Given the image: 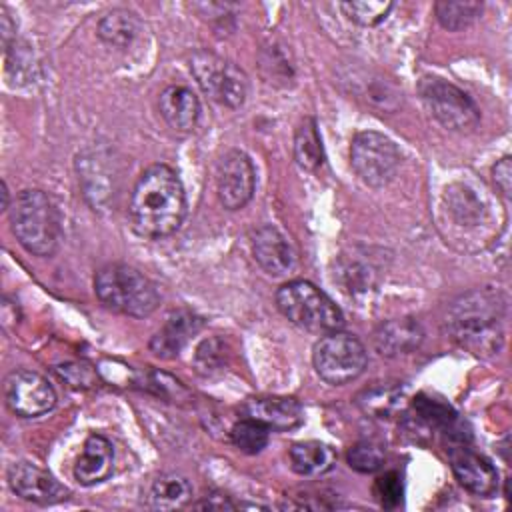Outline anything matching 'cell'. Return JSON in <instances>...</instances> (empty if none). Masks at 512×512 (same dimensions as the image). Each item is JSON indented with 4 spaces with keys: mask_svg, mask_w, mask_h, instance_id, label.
<instances>
[{
    "mask_svg": "<svg viewBox=\"0 0 512 512\" xmlns=\"http://www.w3.org/2000/svg\"><path fill=\"white\" fill-rule=\"evenodd\" d=\"M128 214L134 232L144 238L174 234L186 216V194L178 174L166 164L148 166L132 188Z\"/></svg>",
    "mask_w": 512,
    "mask_h": 512,
    "instance_id": "1",
    "label": "cell"
},
{
    "mask_svg": "<svg viewBox=\"0 0 512 512\" xmlns=\"http://www.w3.org/2000/svg\"><path fill=\"white\" fill-rule=\"evenodd\" d=\"M504 300L492 290H474L460 296L448 314V328L460 346L476 356L498 354L504 342L502 334Z\"/></svg>",
    "mask_w": 512,
    "mask_h": 512,
    "instance_id": "2",
    "label": "cell"
},
{
    "mask_svg": "<svg viewBox=\"0 0 512 512\" xmlns=\"http://www.w3.org/2000/svg\"><path fill=\"white\" fill-rule=\"evenodd\" d=\"M16 240L34 256H52L60 244V216L42 190H22L10 206Z\"/></svg>",
    "mask_w": 512,
    "mask_h": 512,
    "instance_id": "3",
    "label": "cell"
},
{
    "mask_svg": "<svg viewBox=\"0 0 512 512\" xmlns=\"http://www.w3.org/2000/svg\"><path fill=\"white\" fill-rule=\"evenodd\" d=\"M94 292L106 308L134 318L150 316L160 304L156 286L128 264L100 268L94 278Z\"/></svg>",
    "mask_w": 512,
    "mask_h": 512,
    "instance_id": "4",
    "label": "cell"
},
{
    "mask_svg": "<svg viewBox=\"0 0 512 512\" xmlns=\"http://www.w3.org/2000/svg\"><path fill=\"white\" fill-rule=\"evenodd\" d=\"M278 310L308 332H336L344 326V314L334 300L308 280H290L276 292Z\"/></svg>",
    "mask_w": 512,
    "mask_h": 512,
    "instance_id": "5",
    "label": "cell"
},
{
    "mask_svg": "<svg viewBox=\"0 0 512 512\" xmlns=\"http://www.w3.org/2000/svg\"><path fill=\"white\" fill-rule=\"evenodd\" d=\"M366 362L364 344L356 336L340 330L322 336L312 352V364L318 376L332 386L356 380L364 372Z\"/></svg>",
    "mask_w": 512,
    "mask_h": 512,
    "instance_id": "6",
    "label": "cell"
},
{
    "mask_svg": "<svg viewBox=\"0 0 512 512\" xmlns=\"http://www.w3.org/2000/svg\"><path fill=\"white\" fill-rule=\"evenodd\" d=\"M190 70L200 88L216 102L228 108H240L246 100L248 80L246 74L220 56L198 50L190 58Z\"/></svg>",
    "mask_w": 512,
    "mask_h": 512,
    "instance_id": "7",
    "label": "cell"
},
{
    "mask_svg": "<svg viewBox=\"0 0 512 512\" xmlns=\"http://www.w3.org/2000/svg\"><path fill=\"white\" fill-rule=\"evenodd\" d=\"M418 92L428 112L444 128L462 132L474 128L480 120V110L474 100L452 82L436 76H426L420 80Z\"/></svg>",
    "mask_w": 512,
    "mask_h": 512,
    "instance_id": "8",
    "label": "cell"
},
{
    "mask_svg": "<svg viewBox=\"0 0 512 512\" xmlns=\"http://www.w3.org/2000/svg\"><path fill=\"white\" fill-rule=\"evenodd\" d=\"M350 162L362 182L380 188L394 178L400 166V152L388 136L366 130L352 138Z\"/></svg>",
    "mask_w": 512,
    "mask_h": 512,
    "instance_id": "9",
    "label": "cell"
},
{
    "mask_svg": "<svg viewBox=\"0 0 512 512\" xmlns=\"http://www.w3.org/2000/svg\"><path fill=\"white\" fill-rule=\"evenodd\" d=\"M4 398L8 408L22 418H36L56 406L52 384L38 372L14 370L4 382Z\"/></svg>",
    "mask_w": 512,
    "mask_h": 512,
    "instance_id": "10",
    "label": "cell"
},
{
    "mask_svg": "<svg viewBox=\"0 0 512 512\" xmlns=\"http://www.w3.org/2000/svg\"><path fill=\"white\" fill-rule=\"evenodd\" d=\"M256 188V174L250 158L240 150H228L216 168V192L226 210L244 208Z\"/></svg>",
    "mask_w": 512,
    "mask_h": 512,
    "instance_id": "11",
    "label": "cell"
},
{
    "mask_svg": "<svg viewBox=\"0 0 512 512\" xmlns=\"http://www.w3.org/2000/svg\"><path fill=\"white\" fill-rule=\"evenodd\" d=\"M12 492L34 504H56L68 496V490L44 468L32 462H14L8 468Z\"/></svg>",
    "mask_w": 512,
    "mask_h": 512,
    "instance_id": "12",
    "label": "cell"
},
{
    "mask_svg": "<svg viewBox=\"0 0 512 512\" xmlns=\"http://www.w3.org/2000/svg\"><path fill=\"white\" fill-rule=\"evenodd\" d=\"M244 418L256 420L268 430H294L304 422V410L298 400L288 396H254L242 406Z\"/></svg>",
    "mask_w": 512,
    "mask_h": 512,
    "instance_id": "13",
    "label": "cell"
},
{
    "mask_svg": "<svg viewBox=\"0 0 512 512\" xmlns=\"http://www.w3.org/2000/svg\"><path fill=\"white\" fill-rule=\"evenodd\" d=\"M452 472L460 486L474 496L488 498L498 490V472L482 454L470 448H454L450 452Z\"/></svg>",
    "mask_w": 512,
    "mask_h": 512,
    "instance_id": "14",
    "label": "cell"
},
{
    "mask_svg": "<svg viewBox=\"0 0 512 512\" xmlns=\"http://www.w3.org/2000/svg\"><path fill=\"white\" fill-rule=\"evenodd\" d=\"M256 262L270 276H284L296 266V250L276 226H262L252 240Z\"/></svg>",
    "mask_w": 512,
    "mask_h": 512,
    "instance_id": "15",
    "label": "cell"
},
{
    "mask_svg": "<svg viewBox=\"0 0 512 512\" xmlns=\"http://www.w3.org/2000/svg\"><path fill=\"white\" fill-rule=\"evenodd\" d=\"M202 326H204V320L190 310H178L170 314L164 326L150 340L152 354L164 360L176 358L180 350L186 346V342L194 334H198Z\"/></svg>",
    "mask_w": 512,
    "mask_h": 512,
    "instance_id": "16",
    "label": "cell"
},
{
    "mask_svg": "<svg viewBox=\"0 0 512 512\" xmlns=\"http://www.w3.org/2000/svg\"><path fill=\"white\" fill-rule=\"evenodd\" d=\"M114 468V448L102 434H90L82 446V452L74 464V478L92 486L106 480Z\"/></svg>",
    "mask_w": 512,
    "mask_h": 512,
    "instance_id": "17",
    "label": "cell"
},
{
    "mask_svg": "<svg viewBox=\"0 0 512 512\" xmlns=\"http://www.w3.org/2000/svg\"><path fill=\"white\" fill-rule=\"evenodd\" d=\"M158 108L166 124L178 132L192 130L200 116L198 96L188 86H180V84L166 86L160 92Z\"/></svg>",
    "mask_w": 512,
    "mask_h": 512,
    "instance_id": "18",
    "label": "cell"
},
{
    "mask_svg": "<svg viewBox=\"0 0 512 512\" xmlns=\"http://www.w3.org/2000/svg\"><path fill=\"white\" fill-rule=\"evenodd\" d=\"M422 342V328L412 318H396L382 324L374 334V346L382 356L406 354Z\"/></svg>",
    "mask_w": 512,
    "mask_h": 512,
    "instance_id": "19",
    "label": "cell"
},
{
    "mask_svg": "<svg viewBox=\"0 0 512 512\" xmlns=\"http://www.w3.org/2000/svg\"><path fill=\"white\" fill-rule=\"evenodd\" d=\"M192 498V486L188 478L176 472L160 474L148 490V506L152 510H176L184 508Z\"/></svg>",
    "mask_w": 512,
    "mask_h": 512,
    "instance_id": "20",
    "label": "cell"
},
{
    "mask_svg": "<svg viewBox=\"0 0 512 512\" xmlns=\"http://www.w3.org/2000/svg\"><path fill=\"white\" fill-rule=\"evenodd\" d=\"M290 466L300 476H320L336 464V452L322 442H298L288 452Z\"/></svg>",
    "mask_w": 512,
    "mask_h": 512,
    "instance_id": "21",
    "label": "cell"
},
{
    "mask_svg": "<svg viewBox=\"0 0 512 512\" xmlns=\"http://www.w3.org/2000/svg\"><path fill=\"white\" fill-rule=\"evenodd\" d=\"M294 158L302 170L314 172L324 162L322 140L314 118H304L294 134Z\"/></svg>",
    "mask_w": 512,
    "mask_h": 512,
    "instance_id": "22",
    "label": "cell"
},
{
    "mask_svg": "<svg viewBox=\"0 0 512 512\" xmlns=\"http://www.w3.org/2000/svg\"><path fill=\"white\" fill-rule=\"evenodd\" d=\"M140 32V20L130 10H112L98 24V36L116 48H126Z\"/></svg>",
    "mask_w": 512,
    "mask_h": 512,
    "instance_id": "23",
    "label": "cell"
},
{
    "mask_svg": "<svg viewBox=\"0 0 512 512\" xmlns=\"http://www.w3.org/2000/svg\"><path fill=\"white\" fill-rule=\"evenodd\" d=\"M402 390L392 384H376L358 396V406L374 418H388L402 408Z\"/></svg>",
    "mask_w": 512,
    "mask_h": 512,
    "instance_id": "24",
    "label": "cell"
},
{
    "mask_svg": "<svg viewBox=\"0 0 512 512\" xmlns=\"http://www.w3.org/2000/svg\"><path fill=\"white\" fill-rule=\"evenodd\" d=\"M446 202L454 218L462 224H476L484 214L480 198L464 184H452L446 190Z\"/></svg>",
    "mask_w": 512,
    "mask_h": 512,
    "instance_id": "25",
    "label": "cell"
},
{
    "mask_svg": "<svg viewBox=\"0 0 512 512\" xmlns=\"http://www.w3.org/2000/svg\"><path fill=\"white\" fill-rule=\"evenodd\" d=\"M436 18L438 22L446 28V30H462L466 26H470L482 12V4L480 2H448V0H440L434 6Z\"/></svg>",
    "mask_w": 512,
    "mask_h": 512,
    "instance_id": "26",
    "label": "cell"
},
{
    "mask_svg": "<svg viewBox=\"0 0 512 512\" xmlns=\"http://www.w3.org/2000/svg\"><path fill=\"white\" fill-rule=\"evenodd\" d=\"M228 362V344L226 340L212 336L206 338L198 344L196 354H194V366L198 370V374L202 376H212L216 372H220Z\"/></svg>",
    "mask_w": 512,
    "mask_h": 512,
    "instance_id": "27",
    "label": "cell"
},
{
    "mask_svg": "<svg viewBox=\"0 0 512 512\" xmlns=\"http://www.w3.org/2000/svg\"><path fill=\"white\" fill-rule=\"evenodd\" d=\"M268 432L270 430L266 426H262L260 422L250 420V418H242L240 422H236L232 426L230 438H232V444L240 452H244V454H258L268 444Z\"/></svg>",
    "mask_w": 512,
    "mask_h": 512,
    "instance_id": "28",
    "label": "cell"
},
{
    "mask_svg": "<svg viewBox=\"0 0 512 512\" xmlns=\"http://www.w3.org/2000/svg\"><path fill=\"white\" fill-rule=\"evenodd\" d=\"M394 8V2H378V0H368V2H344L342 10L350 20H354L360 26H376L380 24L388 12Z\"/></svg>",
    "mask_w": 512,
    "mask_h": 512,
    "instance_id": "29",
    "label": "cell"
},
{
    "mask_svg": "<svg viewBox=\"0 0 512 512\" xmlns=\"http://www.w3.org/2000/svg\"><path fill=\"white\" fill-rule=\"evenodd\" d=\"M350 468L370 474L384 464V450L374 442H358L348 450Z\"/></svg>",
    "mask_w": 512,
    "mask_h": 512,
    "instance_id": "30",
    "label": "cell"
},
{
    "mask_svg": "<svg viewBox=\"0 0 512 512\" xmlns=\"http://www.w3.org/2000/svg\"><path fill=\"white\" fill-rule=\"evenodd\" d=\"M402 478L398 472H386L374 482V496L380 506L396 508L402 500Z\"/></svg>",
    "mask_w": 512,
    "mask_h": 512,
    "instance_id": "31",
    "label": "cell"
},
{
    "mask_svg": "<svg viewBox=\"0 0 512 512\" xmlns=\"http://www.w3.org/2000/svg\"><path fill=\"white\" fill-rule=\"evenodd\" d=\"M340 274L346 278L344 288L350 292H364L370 286V272L358 264H346Z\"/></svg>",
    "mask_w": 512,
    "mask_h": 512,
    "instance_id": "32",
    "label": "cell"
},
{
    "mask_svg": "<svg viewBox=\"0 0 512 512\" xmlns=\"http://www.w3.org/2000/svg\"><path fill=\"white\" fill-rule=\"evenodd\" d=\"M492 178L496 188L504 198H510V188H512V160L510 156H504L496 166L492 168Z\"/></svg>",
    "mask_w": 512,
    "mask_h": 512,
    "instance_id": "33",
    "label": "cell"
},
{
    "mask_svg": "<svg viewBox=\"0 0 512 512\" xmlns=\"http://www.w3.org/2000/svg\"><path fill=\"white\" fill-rule=\"evenodd\" d=\"M58 374H74V378L68 380L72 386H90V382H92V378H94L90 366H86V364H66V366H58Z\"/></svg>",
    "mask_w": 512,
    "mask_h": 512,
    "instance_id": "34",
    "label": "cell"
},
{
    "mask_svg": "<svg viewBox=\"0 0 512 512\" xmlns=\"http://www.w3.org/2000/svg\"><path fill=\"white\" fill-rule=\"evenodd\" d=\"M0 38L4 50L16 42V24L4 6H0Z\"/></svg>",
    "mask_w": 512,
    "mask_h": 512,
    "instance_id": "35",
    "label": "cell"
},
{
    "mask_svg": "<svg viewBox=\"0 0 512 512\" xmlns=\"http://www.w3.org/2000/svg\"><path fill=\"white\" fill-rule=\"evenodd\" d=\"M194 508H206V510H234L236 504L228 500V496H220V494H214V496H206L204 500L196 502Z\"/></svg>",
    "mask_w": 512,
    "mask_h": 512,
    "instance_id": "36",
    "label": "cell"
},
{
    "mask_svg": "<svg viewBox=\"0 0 512 512\" xmlns=\"http://www.w3.org/2000/svg\"><path fill=\"white\" fill-rule=\"evenodd\" d=\"M2 198H4L2 208H10V204H8V188H6V184H2Z\"/></svg>",
    "mask_w": 512,
    "mask_h": 512,
    "instance_id": "37",
    "label": "cell"
}]
</instances>
